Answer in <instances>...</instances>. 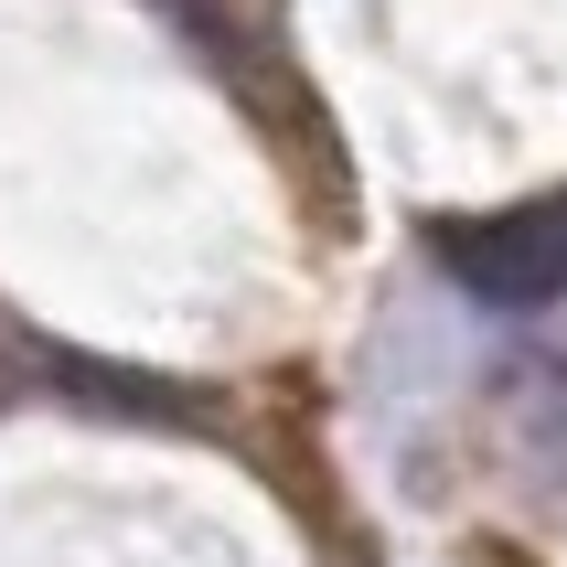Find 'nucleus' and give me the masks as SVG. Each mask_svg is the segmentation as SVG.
Segmentation results:
<instances>
[{"label":"nucleus","mask_w":567,"mask_h":567,"mask_svg":"<svg viewBox=\"0 0 567 567\" xmlns=\"http://www.w3.org/2000/svg\"><path fill=\"white\" fill-rule=\"evenodd\" d=\"M450 279L472 289L482 311H546L567 289V193L546 204H514V215H472L440 236Z\"/></svg>","instance_id":"f257e3e1"}]
</instances>
